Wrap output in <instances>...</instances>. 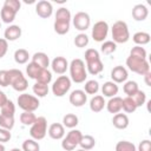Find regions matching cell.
<instances>
[{
	"label": "cell",
	"instance_id": "17",
	"mask_svg": "<svg viewBox=\"0 0 151 151\" xmlns=\"http://www.w3.org/2000/svg\"><path fill=\"white\" fill-rule=\"evenodd\" d=\"M149 15V9L145 5L143 4H137L132 8V17L136 21H143L147 18Z\"/></svg>",
	"mask_w": 151,
	"mask_h": 151
},
{
	"label": "cell",
	"instance_id": "6",
	"mask_svg": "<svg viewBox=\"0 0 151 151\" xmlns=\"http://www.w3.org/2000/svg\"><path fill=\"white\" fill-rule=\"evenodd\" d=\"M126 66L129 67L130 71L140 76H144L147 72H150V66L146 59H139V58L129 55L126 59Z\"/></svg>",
	"mask_w": 151,
	"mask_h": 151
},
{
	"label": "cell",
	"instance_id": "11",
	"mask_svg": "<svg viewBox=\"0 0 151 151\" xmlns=\"http://www.w3.org/2000/svg\"><path fill=\"white\" fill-rule=\"evenodd\" d=\"M107 33H109V25L104 20L97 21L92 27V38L97 42L104 41L105 38L107 37Z\"/></svg>",
	"mask_w": 151,
	"mask_h": 151
},
{
	"label": "cell",
	"instance_id": "22",
	"mask_svg": "<svg viewBox=\"0 0 151 151\" xmlns=\"http://www.w3.org/2000/svg\"><path fill=\"white\" fill-rule=\"evenodd\" d=\"M32 63L37 64L38 66H40L41 68H47L50 65V58L46 53L44 52H37L33 54L32 57Z\"/></svg>",
	"mask_w": 151,
	"mask_h": 151
},
{
	"label": "cell",
	"instance_id": "39",
	"mask_svg": "<svg viewBox=\"0 0 151 151\" xmlns=\"http://www.w3.org/2000/svg\"><path fill=\"white\" fill-rule=\"evenodd\" d=\"M116 151H137L133 143L127 140H120L116 145Z\"/></svg>",
	"mask_w": 151,
	"mask_h": 151
},
{
	"label": "cell",
	"instance_id": "50",
	"mask_svg": "<svg viewBox=\"0 0 151 151\" xmlns=\"http://www.w3.org/2000/svg\"><path fill=\"white\" fill-rule=\"evenodd\" d=\"M7 100H8V99H7L6 94L0 90V107H2V106H4V104H5Z\"/></svg>",
	"mask_w": 151,
	"mask_h": 151
},
{
	"label": "cell",
	"instance_id": "27",
	"mask_svg": "<svg viewBox=\"0 0 151 151\" xmlns=\"http://www.w3.org/2000/svg\"><path fill=\"white\" fill-rule=\"evenodd\" d=\"M79 124V120H78V117L73 113H67L64 116L63 118V125L64 127H68V129H73L76 127L77 125Z\"/></svg>",
	"mask_w": 151,
	"mask_h": 151
},
{
	"label": "cell",
	"instance_id": "25",
	"mask_svg": "<svg viewBox=\"0 0 151 151\" xmlns=\"http://www.w3.org/2000/svg\"><path fill=\"white\" fill-rule=\"evenodd\" d=\"M18 12H15L14 9L7 7V6H2V9H1V13H0V17H1V20L5 22V24H11L13 22V20L15 19V15H17Z\"/></svg>",
	"mask_w": 151,
	"mask_h": 151
},
{
	"label": "cell",
	"instance_id": "41",
	"mask_svg": "<svg viewBox=\"0 0 151 151\" xmlns=\"http://www.w3.org/2000/svg\"><path fill=\"white\" fill-rule=\"evenodd\" d=\"M40 145L34 139H26L22 143V151H39Z\"/></svg>",
	"mask_w": 151,
	"mask_h": 151
},
{
	"label": "cell",
	"instance_id": "15",
	"mask_svg": "<svg viewBox=\"0 0 151 151\" xmlns=\"http://www.w3.org/2000/svg\"><path fill=\"white\" fill-rule=\"evenodd\" d=\"M52 71L57 74H64L68 68V63L64 57H55L51 63Z\"/></svg>",
	"mask_w": 151,
	"mask_h": 151
},
{
	"label": "cell",
	"instance_id": "38",
	"mask_svg": "<svg viewBox=\"0 0 151 151\" xmlns=\"http://www.w3.org/2000/svg\"><path fill=\"white\" fill-rule=\"evenodd\" d=\"M117 50V44L113 42L112 40H107V41H104L100 46V51L101 53L104 54H112L114 51Z\"/></svg>",
	"mask_w": 151,
	"mask_h": 151
},
{
	"label": "cell",
	"instance_id": "36",
	"mask_svg": "<svg viewBox=\"0 0 151 151\" xmlns=\"http://www.w3.org/2000/svg\"><path fill=\"white\" fill-rule=\"evenodd\" d=\"M15 113V105L12 100H7L4 106L1 107V114L4 116H8V117H14Z\"/></svg>",
	"mask_w": 151,
	"mask_h": 151
},
{
	"label": "cell",
	"instance_id": "40",
	"mask_svg": "<svg viewBox=\"0 0 151 151\" xmlns=\"http://www.w3.org/2000/svg\"><path fill=\"white\" fill-rule=\"evenodd\" d=\"M122 109L126 113H132V112H134L137 110V106H136V104H134V101L132 100L131 97H126V98L123 99V106H122Z\"/></svg>",
	"mask_w": 151,
	"mask_h": 151
},
{
	"label": "cell",
	"instance_id": "32",
	"mask_svg": "<svg viewBox=\"0 0 151 151\" xmlns=\"http://www.w3.org/2000/svg\"><path fill=\"white\" fill-rule=\"evenodd\" d=\"M33 92L34 94L37 96V98H42L45 97L47 93H48V85H45V84H40V83H35L33 85Z\"/></svg>",
	"mask_w": 151,
	"mask_h": 151
},
{
	"label": "cell",
	"instance_id": "18",
	"mask_svg": "<svg viewBox=\"0 0 151 151\" xmlns=\"http://www.w3.org/2000/svg\"><path fill=\"white\" fill-rule=\"evenodd\" d=\"M4 37L7 41H15L17 39H19L21 37V28L18 25H9L5 32H4Z\"/></svg>",
	"mask_w": 151,
	"mask_h": 151
},
{
	"label": "cell",
	"instance_id": "12",
	"mask_svg": "<svg viewBox=\"0 0 151 151\" xmlns=\"http://www.w3.org/2000/svg\"><path fill=\"white\" fill-rule=\"evenodd\" d=\"M73 26L76 27V29L83 32V31H86L90 25H91V19H90V15L86 13V12H78L76 13V15L73 17Z\"/></svg>",
	"mask_w": 151,
	"mask_h": 151
},
{
	"label": "cell",
	"instance_id": "14",
	"mask_svg": "<svg viewBox=\"0 0 151 151\" xmlns=\"http://www.w3.org/2000/svg\"><path fill=\"white\" fill-rule=\"evenodd\" d=\"M68 100L73 106L80 107V106L85 105V103L87 101V94L83 90H74L71 92Z\"/></svg>",
	"mask_w": 151,
	"mask_h": 151
},
{
	"label": "cell",
	"instance_id": "2",
	"mask_svg": "<svg viewBox=\"0 0 151 151\" xmlns=\"http://www.w3.org/2000/svg\"><path fill=\"white\" fill-rule=\"evenodd\" d=\"M85 60H86V67H87V71L90 74L96 76L103 71L104 65L100 60V55H99V52L97 50H94V48L86 50Z\"/></svg>",
	"mask_w": 151,
	"mask_h": 151
},
{
	"label": "cell",
	"instance_id": "16",
	"mask_svg": "<svg viewBox=\"0 0 151 151\" xmlns=\"http://www.w3.org/2000/svg\"><path fill=\"white\" fill-rule=\"evenodd\" d=\"M127 77H129L127 70L124 66H122V65H118V66L113 67L112 71H111L112 81L116 83V84L117 83H124V81H126Z\"/></svg>",
	"mask_w": 151,
	"mask_h": 151
},
{
	"label": "cell",
	"instance_id": "4",
	"mask_svg": "<svg viewBox=\"0 0 151 151\" xmlns=\"http://www.w3.org/2000/svg\"><path fill=\"white\" fill-rule=\"evenodd\" d=\"M111 34H112V41L116 44H125L130 39V32L127 24L125 21H116L111 28Z\"/></svg>",
	"mask_w": 151,
	"mask_h": 151
},
{
	"label": "cell",
	"instance_id": "43",
	"mask_svg": "<svg viewBox=\"0 0 151 151\" xmlns=\"http://www.w3.org/2000/svg\"><path fill=\"white\" fill-rule=\"evenodd\" d=\"M146 51L144 47L136 45L134 47H132V50L130 51V55L134 57V58H139V59H146Z\"/></svg>",
	"mask_w": 151,
	"mask_h": 151
},
{
	"label": "cell",
	"instance_id": "23",
	"mask_svg": "<svg viewBox=\"0 0 151 151\" xmlns=\"http://www.w3.org/2000/svg\"><path fill=\"white\" fill-rule=\"evenodd\" d=\"M118 90H119L118 85L113 81H106L101 86V92H103L104 97H109V98L116 97V94L118 93Z\"/></svg>",
	"mask_w": 151,
	"mask_h": 151
},
{
	"label": "cell",
	"instance_id": "42",
	"mask_svg": "<svg viewBox=\"0 0 151 151\" xmlns=\"http://www.w3.org/2000/svg\"><path fill=\"white\" fill-rule=\"evenodd\" d=\"M131 98H132V100L134 101V104H136L137 107L144 105L145 101H146V94H145V92L142 91V90H138L133 96H131Z\"/></svg>",
	"mask_w": 151,
	"mask_h": 151
},
{
	"label": "cell",
	"instance_id": "19",
	"mask_svg": "<svg viewBox=\"0 0 151 151\" xmlns=\"http://www.w3.org/2000/svg\"><path fill=\"white\" fill-rule=\"evenodd\" d=\"M48 136L52 139H61L65 136V127L60 123H53L48 127Z\"/></svg>",
	"mask_w": 151,
	"mask_h": 151
},
{
	"label": "cell",
	"instance_id": "45",
	"mask_svg": "<svg viewBox=\"0 0 151 151\" xmlns=\"http://www.w3.org/2000/svg\"><path fill=\"white\" fill-rule=\"evenodd\" d=\"M9 85V74L8 70H1L0 71V86L7 87Z\"/></svg>",
	"mask_w": 151,
	"mask_h": 151
},
{
	"label": "cell",
	"instance_id": "48",
	"mask_svg": "<svg viewBox=\"0 0 151 151\" xmlns=\"http://www.w3.org/2000/svg\"><path fill=\"white\" fill-rule=\"evenodd\" d=\"M8 50V41L5 38H0V59L5 57Z\"/></svg>",
	"mask_w": 151,
	"mask_h": 151
},
{
	"label": "cell",
	"instance_id": "26",
	"mask_svg": "<svg viewBox=\"0 0 151 151\" xmlns=\"http://www.w3.org/2000/svg\"><path fill=\"white\" fill-rule=\"evenodd\" d=\"M150 34L146 33V32H137L133 34L132 37V40L138 45V46H142V45H146L150 42Z\"/></svg>",
	"mask_w": 151,
	"mask_h": 151
},
{
	"label": "cell",
	"instance_id": "5",
	"mask_svg": "<svg viewBox=\"0 0 151 151\" xmlns=\"http://www.w3.org/2000/svg\"><path fill=\"white\" fill-rule=\"evenodd\" d=\"M8 74H9V85L15 91L24 92L28 87V81L20 70L11 68V70H8Z\"/></svg>",
	"mask_w": 151,
	"mask_h": 151
},
{
	"label": "cell",
	"instance_id": "9",
	"mask_svg": "<svg viewBox=\"0 0 151 151\" xmlns=\"http://www.w3.org/2000/svg\"><path fill=\"white\" fill-rule=\"evenodd\" d=\"M71 88V79L67 76H60L58 77L53 85H52V92L55 97H63L65 96Z\"/></svg>",
	"mask_w": 151,
	"mask_h": 151
},
{
	"label": "cell",
	"instance_id": "30",
	"mask_svg": "<svg viewBox=\"0 0 151 151\" xmlns=\"http://www.w3.org/2000/svg\"><path fill=\"white\" fill-rule=\"evenodd\" d=\"M41 70H42V68H41L40 66H38L37 64H34V63H32V61L26 66V73H27V76H28V78H31V79H37L38 76L40 74Z\"/></svg>",
	"mask_w": 151,
	"mask_h": 151
},
{
	"label": "cell",
	"instance_id": "37",
	"mask_svg": "<svg viewBox=\"0 0 151 151\" xmlns=\"http://www.w3.org/2000/svg\"><path fill=\"white\" fill-rule=\"evenodd\" d=\"M0 127L11 131L14 127V117H8V116L0 114Z\"/></svg>",
	"mask_w": 151,
	"mask_h": 151
},
{
	"label": "cell",
	"instance_id": "46",
	"mask_svg": "<svg viewBox=\"0 0 151 151\" xmlns=\"http://www.w3.org/2000/svg\"><path fill=\"white\" fill-rule=\"evenodd\" d=\"M4 5L9 7V8H12V9H14L15 12H19V9L21 7V2L19 0H6L4 2Z\"/></svg>",
	"mask_w": 151,
	"mask_h": 151
},
{
	"label": "cell",
	"instance_id": "13",
	"mask_svg": "<svg viewBox=\"0 0 151 151\" xmlns=\"http://www.w3.org/2000/svg\"><path fill=\"white\" fill-rule=\"evenodd\" d=\"M35 13L42 18V19H47L52 15L53 13V7H52V4L50 1H46V0H41L39 2H37L35 5Z\"/></svg>",
	"mask_w": 151,
	"mask_h": 151
},
{
	"label": "cell",
	"instance_id": "34",
	"mask_svg": "<svg viewBox=\"0 0 151 151\" xmlns=\"http://www.w3.org/2000/svg\"><path fill=\"white\" fill-rule=\"evenodd\" d=\"M35 80H37V83L48 85L51 83V80H52V73L47 68H42L41 72H40V74L38 76V78Z\"/></svg>",
	"mask_w": 151,
	"mask_h": 151
},
{
	"label": "cell",
	"instance_id": "10",
	"mask_svg": "<svg viewBox=\"0 0 151 151\" xmlns=\"http://www.w3.org/2000/svg\"><path fill=\"white\" fill-rule=\"evenodd\" d=\"M81 137H83L81 131H79V130H73V129H72V130L67 133V136L63 139V142H61V147H63L64 150H66V151H73V150L77 147V145H79V142H80Z\"/></svg>",
	"mask_w": 151,
	"mask_h": 151
},
{
	"label": "cell",
	"instance_id": "49",
	"mask_svg": "<svg viewBox=\"0 0 151 151\" xmlns=\"http://www.w3.org/2000/svg\"><path fill=\"white\" fill-rule=\"evenodd\" d=\"M137 151H151V142L149 139H144L139 143Z\"/></svg>",
	"mask_w": 151,
	"mask_h": 151
},
{
	"label": "cell",
	"instance_id": "47",
	"mask_svg": "<svg viewBox=\"0 0 151 151\" xmlns=\"http://www.w3.org/2000/svg\"><path fill=\"white\" fill-rule=\"evenodd\" d=\"M11 137H12V134H11L9 130H6V129L0 127V143H1V144L9 142Z\"/></svg>",
	"mask_w": 151,
	"mask_h": 151
},
{
	"label": "cell",
	"instance_id": "33",
	"mask_svg": "<svg viewBox=\"0 0 151 151\" xmlns=\"http://www.w3.org/2000/svg\"><path fill=\"white\" fill-rule=\"evenodd\" d=\"M35 120H37V117H35V114H34L33 112L24 111V112L20 114V122H21L24 125H26V126L32 125Z\"/></svg>",
	"mask_w": 151,
	"mask_h": 151
},
{
	"label": "cell",
	"instance_id": "21",
	"mask_svg": "<svg viewBox=\"0 0 151 151\" xmlns=\"http://www.w3.org/2000/svg\"><path fill=\"white\" fill-rule=\"evenodd\" d=\"M112 124L116 129L124 130L129 126V117L125 113H116L112 118Z\"/></svg>",
	"mask_w": 151,
	"mask_h": 151
},
{
	"label": "cell",
	"instance_id": "31",
	"mask_svg": "<svg viewBox=\"0 0 151 151\" xmlns=\"http://www.w3.org/2000/svg\"><path fill=\"white\" fill-rule=\"evenodd\" d=\"M99 91V84L97 80H87L84 85V92L87 94H96Z\"/></svg>",
	"mask_w": 151,
	"mask_h": 151
},
{
	"label": "cell",
	"instance_id": "44",
	"mask_svg": "<svg viewBox=\"0 0 151 151\" xmlns=\"http://www.w3.org/2000/svg\"><path fill=\"white\" fill-rule=\"evenodd\" d=\"M87 44H88V37L85 33H79L78 35H76V38H74V45L77 47L81 48V47L87 46Z\"/></svg>",
	"mask_w": 151,
	"mask_h": 151
},
{
	"label": "cell",
	"instance_id": "54",
	"mask_svg": "<svg viewBox=\"0 0 151 151\" xmlns=\"http://www.w3.org/2000/svg\"><path fill=\"white\" fill-rule=\"evenodd\" d=\"M76 151H86V150H83V149H80V150H76Z\"/></svg>",
	"mask_w": 151,
	"mask_h": 151
},
{
	"label": "cell",
	"instance_id": "55",
	"mask_svg": "<svg viewBox=\"0 0 151 151\" xmlns=\"http://www.w3.org/2000/svg\"><path fill=\"white\" fill-rule=\"evenodd\" d=\"M0 28H1V21H0Z\"/></svg>",
	"mask_w": 151,
	"mask_h": 151
},
{
	"label": "cell",
	"instance_id": "24",
	"mask_svg": "<svg viewBox=\"0 0 151 151\" xmlns=\"http://www.w3.org/2000/svg\"><path fill=\"white\" fill-rule=\"evenodd\" d=\"M105 105H106V103H105V99H104L103 96H94V97L90 100V109H91V111L94 112V113L100 112V111L104 109Z\"/></svg>",
	"mask_w": 151,
	"mask_h": 151
},
{
	"label": "cell",
	"instance_id": "35",
	"mask_svg": "<svg viewBox=\"0 0 151 151\" xmlns=\"http://www.w3.org/2000/svg\"><path fill=\"white\" fill-rule=\"evenodd\" d=\"M123 90H124L125 94H127V97H131V96H133L139 88H138V84H137L136 81L129 80V81H126V83L124 84Z\"/></svg>",
	"mask_w": 151,
	"mask_h": 151
},
{
	"label": "cell",
	"instance_id": "20",
	"mask_svg": "<svg viewBox=\"0 0 151 151\" xmlns=\"http://www.w3.org/2000/svg\"><path fill=\"white\" fill-rule=\"evenodd\" d=\"M123 106V98L120 97H112L110 100L106 103V109L110 113H119Z\"/></svg>",
	"mask_w": 151,
	"mask_h": 151
},
{
	"label": "cell",
	"instance_id": "8",
	"mask_svg": "<svg viewBox=\"0 0 151 151\" xmlns=\"http://www.w3.org/2000/svg\"><path fill=\"white\" fill-rule=\"evenodd\" d=\"M17 103H18L20 109H22L24 111H29V112H34L40 105L39 99L32 94H28V93L20 94L17 99Z\"/></svg>",
	"mask_w": 151,
	"mask_h": 151
},
{
	"label": "cell",
	"instance_id": "29",
	"mask_svg": "<svg viewBox=\"0 0 151 151\" xmlns=\"http://www.w3.org/2000/svg\"><path fill=\"white\" fill-rule=\"evenodd\" d=\"M28 58H29V54L25 48H19L14 52V60L17 64H20V65L26 64L28 61Z\"/></svg>",
	"mask_w": 151,
	"mask_h": 151
},
{
	"label": "cell",
	"instance_id": "3",
	"mask_svg": "<svg viewBox=\"0 0 151 151\" xmlns=\"http://www.w3.org/2000/svg\"><path fill=\"white\" fill-rule=\"evenodd\" d=\"M70 67V76H71V80H73L74 83L77 84H80V83H84L87 78V72H86V68H85V63L79 59V58H76L71 61V64L68 65Z\"/></svg>",
	"mask_w": 151,
	"mask_h": 151
},
{
	"label": "cell",
	"instance_id": "28",
	"mask_svg": "<svg viewBox=\"0 0 151 151\" xmlns=\"http://www.w3.org/2000/svg\"><path fill=\"white\" fill-rule=\"evenodd\" d=\"M79 145H80V147L83 150H86V151L91 150L96 145V139L92 136H90V134H85V136L81 137V139L79 142Z\"/></svg>",
	"mask_w": 151,
	"mask_h": 151
},
{
	"label": "cell",
	"instance_id": "52",
	"mask_svg": "<svg viewBox=\"0 0 151 151\" xmlns=\"http://www.w3.org/2000/svg\"><path fill=\"white\" fill-rule=\"evenodd\" d=\"M5 150H6V149H5V145L0 143V151H5Z\"/></svg>",
	"mask_w": 151,
	"mask_h": 151
},
{
	"label": "cell",
	"instance_id": "51",
	"mask_svg": "<svg viewBox=\"0 0 151 151\" xmlns=\"http://www.w3.org/2000/svg\"><path fill=\"white\" fill-rule=\"evenodd\" d=\"M144 77H145V84H146L147 86H151V83H150V77H151V73H150V72H147L146 74H144Z\"/></svg>",
	"mask_w": 151,
	"mask_h": 151
},
{
	"label": "cell",
	"instance_id": "1",
	"mask_svg": "<svg viewBox=\"0 0 151 151\" xmlns=\"http://www.w3.org/2000/svg\"><path fill=\"white\" fill-rule=\"evenodd\" d=\"M71 24V12L66 7H60L55 13V20H54V31L64 35L68 32Z\"/></svg>",
	"mask_w": 151,
	"mask_h": 151
},
{
	"label": "cell",
	"instance_id": "7",
	"mask_svg": "<svg viewBox=\"0 0 151 151\" xmlns=\"http://www.w3.org/2000/svg\"><path fill=\"white\" fill-rule=\"evenodd\" d=\"M47 133V120L45 117H38L37 120L31 125L29 134L34 140H41Z\"/></svg>",
	"mask_w": 151,
	"mask_h": 151
},
{
	"label": "cell",
	"instance_id": "53",
	"mask_svg": "<svg viewBox=\"0 0 151 151\" xmlns=\"http://www.w3.org/2000/svg\"><path fill=\"white\" fill-rule=\"evenodd\" d=\"M9 151H22V150L18 149V147H14V149H12V150H9Z\"/></svg>",
	"mask_w": 151,
	"mask_h": 151
}]
</instances>
